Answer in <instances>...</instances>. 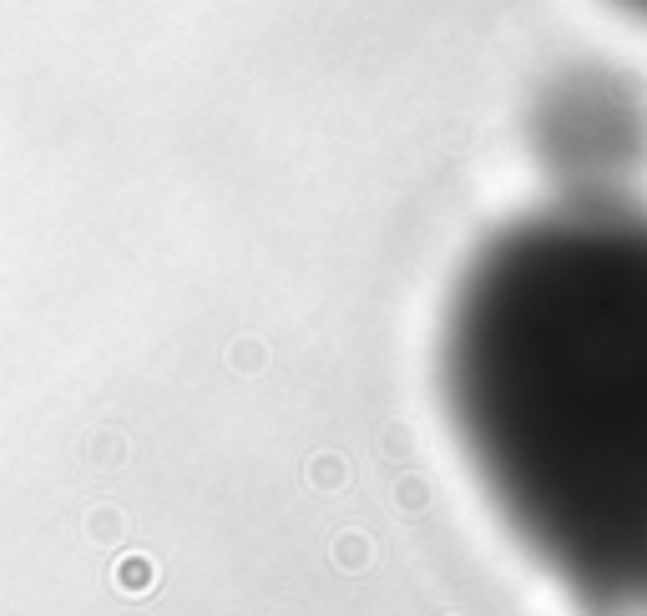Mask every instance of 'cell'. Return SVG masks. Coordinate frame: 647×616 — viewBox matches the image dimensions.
<instances>
[{
  "mask_svg": "<svg viewBox=\"0 0 647 616\" xmlns=\"http://www.w3.org/2000/svg\"><path fill=\"white\" fill-rule=\"evenodd\" d=\"M441 399L516 546L587 612H647V207L572 192L485 238Z\"/></svg>",
  "mask_w": 647,
  "mask_h": 616,
  "instance_id": "1",
  "label": "cell"
},
{
  "mask_svg": "<svg viewBox=\"0 0 647 616\" xmlns=\"http://www.w3.org/2000/svg\"><path fill=\"white\" fill-rule=\"evenodd\" d=\"M542 132H546L551 157L572 177H582L576 192H597L592 177H602L627 162V147H633V106L622 102V91H607L582 76V81L561 87L546 102Z\"/></svg>",
  "mask_w": 647,
  "mask_h": 616,
  "instance_id": "2",
  "label": "cell"
},
{
  "mask_svg": "<svg viewBox=\"0 0 647 616\" xmlns=\"http://www.w3.org/2000/svg\"><path fill=\"white\" fill-rule=\"evenodd\" d=\"M618 5H622V11H633V15H643V21H647V0H618Z\"/></svg>",
  "mask_w": 647,
  "mask_h": 616,
  "instance_id": "3",
  "label": "cell"
}]
</instances>
